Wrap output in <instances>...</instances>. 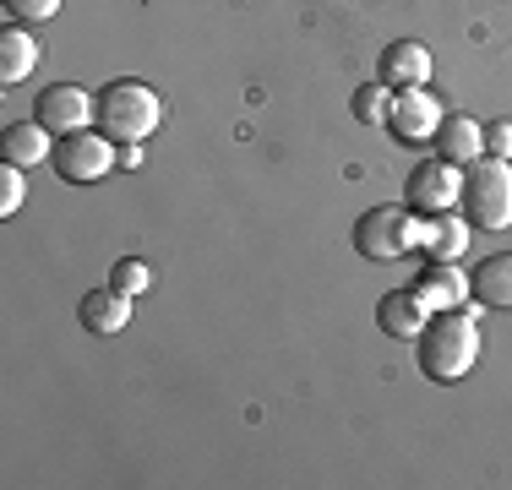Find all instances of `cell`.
<instances>
[{"mask_svg": "<svg viewBox=\"0 0 512 490\" xmlns=\"http://www.w3.org/2000/svg\"><path fill=\"white\" fill-rule=\"evenodd\" d=\"M420 343V371L431 376V382H463V376L474 371V360H480V327H474L469 311H442L425 322V333L414 338Z\"/></svg>", "mask_w": 512, "mask_h": 490, "instance_id": "1", "label": "cell"}, {"mask_svg": "<svg viewBox=\"0 0 512 490\" xmlns=\"http://www.w3.org/2000/svg\"><path fill=\"white\" fill-rule=\"evenodd\" d=\"M463 218H469V229H485V235H496V229H512V158H474L469 169H463V196H458Z\"/></svg>", "mask_w": 512, "mask_h": 490, "instance_id": "2", "label": "cell"}, {"mask_svg": "<svg viewBox=\"0 0 512 490\" xmlns=\"http://www.w3.org/2000/svg\"><path fill=\"white\" fill-rule=\"evenodd\" d=\"M99 126L115 137L120 147L126 142H148L158 126H164V98H158L148 82L137 77H120L99 93Z\"/></svg>", "mask_w": 512, "mask_h": 490, "instance_id": "3", "label": "cell"}, {"mask_svg": "<svg viewBox=\"0 0 512 490\" xmlns=\"http://www.w3.org/2000/svg\"><path fill=\"white\" fill-rule=\"evenodd\" d=\"M355 251L365 262H398V256L420 251V213H409V207H371L355 224Z\"/></svg>", "mask_w": 512, "mask_h": 490, "instance_id": "4", "label": "cell"}, {"mask_svg": "<svg viewBox=\"0 0 512 490\" xmlns=\"http://www.w3.org/2000/svg\"><path fill=\"white\" fill-rule=\"evenodd\" d=\"M120 158V142L109 137V131H71V137L55 142V175L71 180V186H93V180H104L109 169H115Z\"/></svg>", "mask_w": 512, "mask_h": 490, "instance_id": "5", "label": "cell"}, {"mask_svg": "<svg viewBox=\"0 0 512 490\" xmlns=\"http://www.w3.org/2000/svg\"><path fill=\"white\" fill-rule=\"evenodd\" d=\"M458 196H463V169L447 164V158H425L404 186V207L420 218H436V213H453Z\"/></svg>", "mask_w": 512, "mask_h": 490, "instance_id": "6", "label": "cell"}, {"mask_svg": "<svg viewBox=\"0 0 512 490\" xmlns=\"http://www.w3.org/2000/svg\"><path fill=\"white\" fill-rule=\"evenodd\" d=\"M33 120H39L44 131H55V137H71V131H88V120H99V104H93L77 82H55V88L39 93Z\"/></svg>", "mask_w": 512, "mask_h": 490, "instance_id": "7", "label": "cell"}, {"mask_svg": "<svg viewBox=\"0 0 512 490\" xmlns=\"http://www.w3.org/2000/svg\"><path fill=\"white\" fill-rule=\"evenodd\" d=\"M442 120H447V109L436 104L431 88H404L393 98V120H387V131H393L398 142H409V147H425V142H436Z\"/></svg>", "mask_w": 512, "mask_h": 490, "instance_id": "8", "label": "cell"}, {"mask_svg": "<svg viewBox=\"0 0 512 490\" xmlns=\"http://www.w3.org/2000/svg\"><path fill=\"white\" fill-rule=\"evenodd\" d=\"M376 82H387L393 93L404 88H431V49L414 44V39H398L382 49V66H376Z\"/></svg>", "mask_w": 512, "mask_h": 490, "instance_id": "9", "label": "cell"}, {"mask_svg": "<svg viewBox=\"0 0 512 490\" xmlns=\"http://www.w3.org/2000/svg\"><path fill=\"white\" fill-rule=\"evenodd\" d=\"M414 294H420V300L431 305V316L463 311V305L474 300V294H469V273H463L458 262H431L420 278H414Z\"/></svg>", "mask_w": 512, "mask_h": 490, "instance_id": "10", "label": "cell"}, {"mask_svg": "<svg viewBox=\"0 0 512 490\" xmlns=\"http://www.w3.org/2000/svg\"><path fill=\"white\" fill-rule=\"evenodd\" d=\"M425 322H431V305L420 300L414 289H393V294H382V305H376V327H382L387 338H420L425 333Z\"/></svg>", "mask_w": 512, "mask_h": 490, "instance_id": "11", "label": "cell"}, {"mask_svg": "<svg viewBox=\"0 0 512 490\" xmlns=\"http://www.w3.org/2000/svg\"><path fill=\"white\" fill-rule=\"evenodd\" d=\"M436 158L469 169L474 158H485V126L474 115H447L442 131H436Z\"/></svg>", "mask_w": 512, "mask_h": 490, "instance_id": "12", "label": "cell"}, {"mask_svg": "<svg viewBox=\"0 0 512 490\" xmlns=\"http://www.w3.org/2000/svg\"><path fill=\"white\" fill-rule=\"evenodd\" d=\"M420 251L431 262H458L469 251V218L463 213H436V218H420Z\"/></svg>", "mask_w": 512, "mask_h": 490, "instance_id": "13", "label": "cell"}, {"mask_svg": "<svg viewBox=\"0 0 512 490\" xmlns=\"http://www.w3.org/2000/svg\"><path fill=\"white\" fill-rule=\"evenodd\" d=\"M33 66H39V39L28 22H11L0 33V88H17L22 77H33Z\"/></svg>", "mask_w": 512, "mask_h": 490, "instance_id": "14", "label": "cell"}, {"mask_svg": "<svg viewBox=\"0 0 512 490\" xmlns=\"http://www.w3.org/2000/svg\"><path fill=\"white\" fill-rule=\"evenodd\" d=\"M82 327L88 333H99V338H109V333H120V327L131 322V294H120L115 284L109 289H93V294H82Z\"/></svg>", "mask_w": 512, "mask_h": 490, "instance_id": "15", "label": "cell"}, {"mask_svg": "<svg viewBox=\"0 0 512 490\" xmlns=\"http://www.w3.org/2000/svg\"><path fill=\"white\" fill-rule=\"evenodd\" d=\"M0 147H6V164L33 169V164H44V158H55V131H44L39 120H17V126H6Z\"/></svg>", "mask_w": 512, "mask_h": 490, "instance_id": "16", "label": "cell"}, {"mask_svg": "<svg viewBox=\"0 0 512 490\" xmlns=\"http://www.w3.org/2000/svg\"><path fill=\"white\" fill-rule=\"evenodd\" d=\"M469 294L485 311H512V256H485L469 273Z\"/></svg>", "mask_w": 512, "mask_h": 490, "instance_id": "17", "label": "cell"}, {"mask_svg": "<svg viewBox=\"0 0 512 490\" xmlns=\"http://www.w3.org/2000/svg\"><path fill=\"white\" fill-rule=\"evenodd\" d=\"M393 88H387V82H365V88H355V98H349V109H355V120L360 126H376L382 131L387 120H393Z\"/></svg>", "mask_w": 512, "mask_h": 490, "instance_id": "18", "label": "cell"}, {"mask_svg": "<svg viewBox=\"0 0 512 490\" xmlns=\"http://www.w3.org/2000/svg\"><path fill=\"white\" fill-rule=\"evenodd\" d=\"M109 284H115L120 294H131V300H137V294L153 284V267L142 262V256H120V262H115V273H109Z\"/></svg>", "mask_w": 512, "mask_h": 490, "instance_id": "19", "label": "cell"}, {"mask_svg": "<svg viewBox=\"0 0 512 490\" xmlns=\"http://www.w3.org/2000/svg\"><path fill=\"white\" fill-rule=\"evenodd\" d=\"M22 196H28V180H22L17 164H0V218H17Z\"/></svg>", "mask_w": 512, "mask_h": 490, "instance_id": "20", "label": "cell"}, {"mask_svg": "<svg viewBox=\"0 0 512 490\" xmlns=\"http://www.w3.org/2000/svg\"><path fill=\"white\" fill-rule=\"evenodd\" d=\"M6 11H11V22H50L55 11H60V0H6Z\"/></svg>", "mask_w": 512, "mask_h": 490, "instance_id": "21", "label": "cell"}, {"mask_svg": "<svg viewBox=\"0 0 512 490\" xmlns=\"http://www.w3.org/2000/svg\"><path fill=\"white\" fill-rule=\"evenodd\" d=\"M485 153H491V158H512V120L485 126Z\"/></svg>", "mask_w": 512, "mask_h": 490, "instance_id": "22", "label": "cell"}, {"mask_svg": "<svg viewBox=\"0 0 512 490\" xmlns=\"http://www.w3.org/2000/svg\"><path fill=\"white\" fill-rule=\"evenodd\" d=\"M120 169H142V142H126V147H120Z\"/></svg>", "mask_w": 512, "mask_h": 490, "instance_id": "23", "label": "cell"}]
</instances>
